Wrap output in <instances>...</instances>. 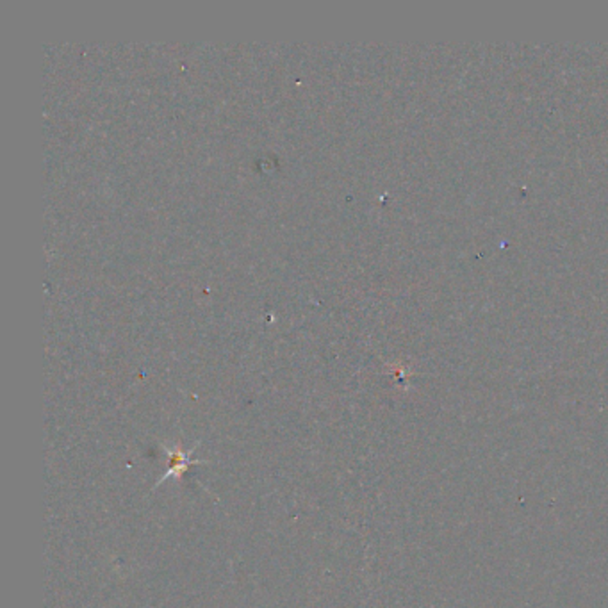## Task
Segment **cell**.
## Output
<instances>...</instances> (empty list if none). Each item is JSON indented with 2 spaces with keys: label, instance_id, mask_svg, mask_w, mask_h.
<instances>
[{
  "label": "cell",
  "instance_id": "obj_1",
  "mask_svg": "<svg viewBox=\"0 0 608 608\" xmlns=\"http://www.w3.org/2000/svg\"><path fill=\"white\" fill-rule=\"evenodd\" d=\"M198 446H200V443H195L193 448H190V450H182L179 444L166 446L165 443H161L163 451H165L166 458H168V471H166L165 475H163L161 478L158 480V482H155L154 489H158L161 483H165L166 480H170V478H173L175 482H180V480H182V476L186 475V471L191 468V465L207 464V460L193 458V453L197 451Z\"/></svg>",
  "mask_w": 608,
  "mask_h": 608
}]
</instances>
